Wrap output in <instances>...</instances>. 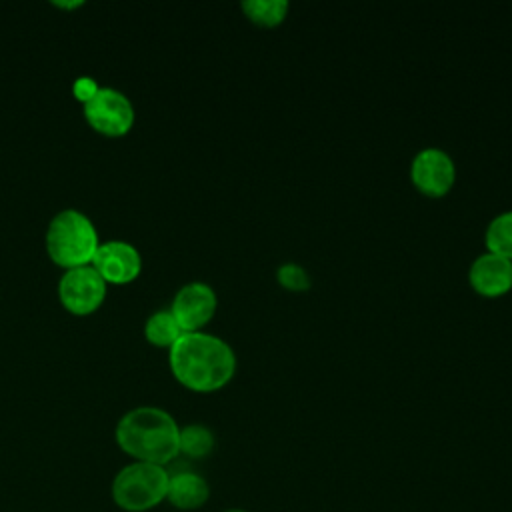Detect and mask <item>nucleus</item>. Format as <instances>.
<instances>
[{
	"label": "nucleus",
	"mask_w": 512,
	"mask_h": 512,
	"mask_svg": "<svg viewBox=\"0 0 512 512\" xmlns=\"http://www.w3.org/2000/svg\"><path fill=\"white\" fill-rule=\"evenodd\" d=\"M168 366L178 384L198 394L218 392L232 382L238 368L234 348L206 330L184 332L168 350Z\"/></svg>",
	"instance_id": "nucleus-1"
},
{
	"label": "nucleus",
	"mask_w": 512,
	"mask_h": 512,
	"mask_svg": "<svg viewBox=\"0 0 512 512\" xmlns=\"http://www.w3.org/2000/svg\"><path fill=\"white\" fill-rule=\"evenodd\" d=\"M118 448L132 460L166 466L178 452L180 424L158 406H136L120 416L114 428Z\"/></svg>",
	"instance_id": "nucleus-2"
},
{
	"label": "nucleus",
	"mask_w": 512,
	"mask_h": 512,
	"mask_svg": "<svg viewBox=\"0 0 512 512\" xmlns=\"http://www.w3.org/2000/svg\"><path fill=\"white\" fill-rule=\"evenodd\" d=\"M44 240L48 258L64 270L92 264L100 246L96 224L76 208L56 212L48 222Z\"/></svg>",
	"instance_id": "nucleus-3"
},
{
	"label": "nucleus",
	"mask_w": 512,
	"mask_h": 512,
	"mask_svg": "<svg viewBox=\"0 0 512 512\" xmlns=\"http://www.w3.org/2000/svg\"><path fill=\"white\" fill-rule=\"evenodd\" d=\"M170 472L166 466L132 460L112 478V502L124 512H148L166 500Z\"/></svg>",
	"instance_id": "nucleus-4"
},
{
	"label": "nucleus",
	"mask_w": 512,
	"mask_h": 512,
	"mask_svg": "<svg viewBox=\"0 0 512 512\" xmlns=\"http://www.w3.org/2000/svg\"><path fill=\"white\" fill-rule=\"evenodd\" d=\"M408 178L422 196L444 198L458 178L456 160L440 146H424L412 156Z\"/></svg>",
	"instance_id": "nucleus-5"
},
{
	"label": "nucleus",
	"mask_w": 512,
	"mask_h": 512,
	"mask_svg": "<svg viewBox=\"0 0 512 512\" xmlns=\"http://www.w3.org/2000/svg\"><path fill=\"white\" fill-rule=\"evenodd\" d=\"M84 118L96 132L118 138L130 132L136 112L132 100L124 92L112 86H100L84 104Z\"/></svg>",
	"instance_id": "nucleus-6"
},
{
	"label": "nucleus",
	"mask_w": 512,
	"mask_h": 512,
	"mask_svg": "<svg viewBox=\"0 0 512 512\" xmlns=\"http://www.w3.org/2000/svg\"><path fill=\"white\" fill-rule=\"evenodd\" d=\"M108 284L92 264L64 270L58 280V300L74 316H88L96 312L104 298Z\"/></svg>",
	"instance_id": "nucleus-7"
},
{
	"label": "nucleus",
	"mask_w": 512,
	"mask_h": 512,
	"mask_svg": "<svg viewBox=\"0 0 512 512\" xmlns=\"http://www.w3.org/2000/svg\"><path fill=\"white\" fill-rule=\"evenodd\" d=\"M168 310L182 332H200L218 310V294L208 282L192 280L176 290Z\"/></svg>",
	"instance_id": "nucleus-8"
},
{
	"label": "nucleus",
	"mask_w": 512,
	"mask_h": 512,
	"mask_svg": "<svg viewBox=\"0 0 512 512\" xmlns=\"http://www.w3.org/2000/svg\"><path fill=\"white\" fill-rule=\"evenodd\" d=\"M92 266L106 284H128L142 272V254L126 240H108L100 242Z\"/></svg>",
	"instance_id": "nucleus-9"
},
{
	"label": "nucleus",
	"mask_w": 512,
	"mask_h": 512,
	"mask_svg": "<svg viewBox=\"0 0 512 512\" xmlns=\"http://www.w3.org/2000/svg\"><path fill=\"white\" fill-rule=\"evenodd\" d=\"M468 284L482 298H500L512 290V260L484 250L468 266Z\"/></svg>",
	"instance_id": "nucleus-10"
},
{
	"label": "nucleus",
	"mask_w": 512,
	"mask_h": 512,
	"mask_svg": "<svg viewBox=\"0 0 512 512\" xmlns=\"http://www.w3.org/2000/svg\"><path fill=\"white\" fill-rule=\"evenodd\" d=\"M210 498V484L194 470H180L170 474L166 502L178 510H198Z\"/></svg>",
	"instance_id": "nucleus-11"
},
{
	"label": "nucleus",
	"mask_w": 512,
	"mask_h": 512,
	"mask_svg": "<svg viewBox=\"0 0 512 512\" xmlns=\"http://www.w3.org/2000/svg\"><path fill=\"white\" fill-rule=\"evenodd\" d=\"M242 14L260 28H276L280 26L290 10L288 0H242Z\"/></svg>",
	"instance_id": "nucleus-12"
},
{
	"label": "nucleus",
	"mask_w": 512,
	"mask_h": 512,
	"mask_svg": "<svg viewBox=\"0 0 512 512\" xmlns=\"http://www.w3.org/2000/svg\"><path fill=\"white\" fill-rule=\"evenodd\" d=\"M216 448V436L206 424H186L180 426V438H178V452L186 458L200 460L212 454Z\"/></svg>",
	"instance_id": "nucleus-13"
},
{
	"label": "nucleus",
	"mask_w": 512,
	"mask_h": 512,
	"mask_svg": "<svg viewBox=\"0 0 512 512\" xmlns=\"http://www.w3.org/2000/svg\"><path fill=\"white\" fill-rule=\"evenodd\" d=\"M182 334L184 332L170 310H156L144 322V338L158 348L170 350Z\"/></svg>",
	"instance_id": "nucleus-14"
},
{
	"label": "nucleus",
	"mask_w": 512,
	"mask_h": 512,
	"mask_svg": "<svg viewBox=\"0 0 512 512\" xmlns=\"http://www.w3.org/2000/svg\"><path fill=\"white\" fill-rule=\"evenodd\" d=\"M484 246L488 252L512 260V208L490 218L484 230Z\"/></svg>",
	"instance_id": "nucleus-15"
},
{
	"label": "nucleus",
	"mask_w": 512,
	"mask_h": 512,
	"mask_svg": "<svg viewBox=\"0 0 512 512\" xmlns=\"http://www.w3.org/2000/svg\"><path fill=\"white\" fill-rule=\"evenodd\" d=\"M276 282L288 292H308L312 288L310 272L298 262H282L276 268Z\"/></svg>",
	"instance_id": "nucleus-16"
},
{
	"label": "nucleus",
	"mask_w": 512,
	"mask_h": 512,
	"mask_svg": "<svg viewBox=\"0 0 512 512\" xmlns=\"http://www.w3.org/2000/svg\"><path fill=\"white\" fill-rule=\"evenodd\" d=\"M98 82L92 78V76H78L74 82H72V94L76 100H80L82 104H86L98 90Z\"/></svg>",
	"instance_id": "nucleus-17"
},
{
	"label": "nucleus",
	"mask_w": 512,
	"mask_h": 512,
	"mask_svg": "<svg viewBox=\"0 0 512 512\" xmlns=\"http://www.w3.org/2000/svg\"><path fill=\"white\" fill-rule=\"evenodd\" d=\"M54 6H60V8H78V6H82V2H80V0H76V2H54Z\"/></svg>",
	"instance_id": "nucleus-18"
},
{
	"label": "nucleus",
	"mask_w": 512,
	"mask_h": 512,
	"mask_svg": "<svg viewBox=\"0 0 512 512\" xmlns=\"http://www.w3.org/2000/svg\"><path fill=\"white\" fill-rule=\"evenodd\" d=\"M224 512H248V510H240V508H230V510H224Z\"/></svg>",
	"instance_id": "nucleus-19"
}]
</instances>
